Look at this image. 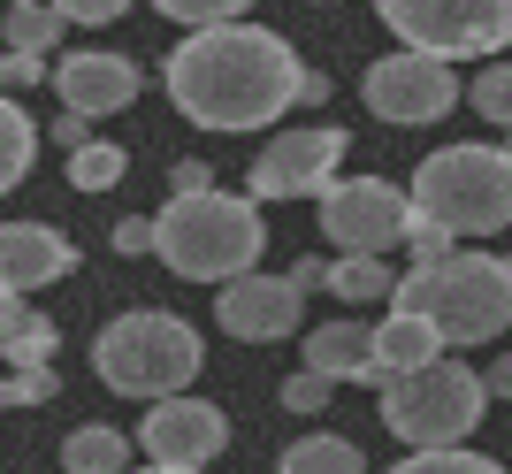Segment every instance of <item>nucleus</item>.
Wrapping results in <instances>:
<instances>
[{"label": "nucleus", "instance_id": "obj_35", "mask_svg": "<svg viewBox=\"0 0 512 474\" xmlns=\"http://www.w3.org/2000/svg\"><path fill=\"white\" fill-rule=\"evenodd\" d=\"M291 283H299V291H321V283H329V260H299V268H291Z\"/></svg>", "mask_w": 512, "mask_h": 474}, {"label": "nucleus", "instance_id": "obj_28", "mask_svg": "<svg viewBox=\"0 0 512 474\" xmlns=\"http://www.w3.org/2000/svg\"><path fill=\"white\" fill-rule=\"evenodd\" d=\"M46 398H54V367H46V360L0 375V406H46Z\"/></svg>", "mask_w": 512, "mask_h": 474}, {"label": "nucleus", "instance_id": "obj_11", "mask_svg": "<svg viewBox=\"0 0 512 474\" xmlns=\"http://www.w3.org/2000/svg\"><path fill=\"white\" fill-rule=\"evenodd\" d=\"M138 444H146L153 467H207L222 444H230V413L176 390V398H153L146 421H138Z\"/></svg>", "mask_w": 512, "mask_h": 474}, {"label": "nucleus", "instance_id": "obj_23", "mask_svg": "<svg viewBox=\"0 0 512 474\" xmlns=\"http://www.w3.org/2000/svg\"><path fill=\"white\" fill-rule=\"evenodd\" d=\"M123 169H130V153L107 146V138H92V146L69 153V184H77V192H115V184H123Z\"/></svg>", "mask_w": 512, "mask_h": 474}, {"label": "nucleus", "instance_id": "obj_9", "mask_svg": "<svg viewBox=\"0 0 512 474\" xmlns=\"http://www.w3.org/2000/svg\"><path fill=\"white\" fill-rule=\"evenodd\" d=\"M360 100L375 108V123L413 130V123H436V115L459 108V77H451V62H436V54L398 46V54H383V62H367Z\"/></svg>", "mask_w": 512, "mask_h": 474}, {"label": "nucleus", "instance_id": "obj_38", "mask_svg": "<svg viewBox=\"0 0 512 474\" xmlns=\"http://www.w3.org/2000/svg\"><path fill=\"white\" fill-rule=\"evenodd\" d=\"M0 8H8V0H0Z\"/></svg>", "mask_w": 512, "mask_h": 474}, {"label": "nucleus", "instance_id": "obj_6", "mask_svg": "<svg viewBox=\"0 0 512 474\" xmlns=\"http://www.w3.org/2000/svg\"><path fill=\"white\" fill-rule=\"evenodd\" d=\"M490 413V383L459 360H428L398 383H383V429L413 452H444V444H467Z\"/></svg>", "mask_w": 512, "mask_h": 474}, {"label": "nucleus", "instance_id": "obj_1", "mask_svg": "<svg viewBox=\"0 0 512 474\" xmlns=\"http://www.w3.org/2000/svg\"><path fill=\"white\" fill-rule=\"evenodd\" d=\"M299 46L260 31V23H207L161 62V92L192 130H268L291 108H306Z\"/></svg>", "mask_w": 512, "mask_h": 474}, {"label": "nucleus", "instance_id": "obj_25", "mask_svg": "<svg viewBox=\"0 0 512 474\" xmlns=\"http://www.w3.org/2000/svg\"><path fill=\"white\" fill-rule=\"evenodd\" d=\"M390 474H505L497 459H482V452H467V444H444V452H413V459H398Z\"/></svg>", "mask_w": 512, "mask_h": 474}, {"label": "nucleus", "instance_id": "obj_36", "mask_svg": "<svg viewBox=\"0 0 512 474\" xmlns=\"http://www.w3.org/2000/svg\"><path fill=\"white\" fill-rule=\"evenodd\" d=\"M482 383H490V398H512V352L490 367V375H482Z\"/></svg>", "mask_w": 512, "mask_h": 474}, {"label": "nucleus", "instance_id": "obj_31", "mask_svg": "<svg viewBox=\"0 0 512 474\" xmlns=\"http://www.w3.org/2000/svg\"><path fill=\"white\" fill-rule=\"evenodd\" d=\"M54 8H62V23H115L130 0H54Z\"/></svg>", "mask_w": 512, "mask_h": 474}, {"label": "nucleus", "instance_id": "obj_7", "mask_svg": "<svg viewBox=\"0 0 512 474\" xmlns=\"http://www.w3.org/2000/svg\"><path fill=\"white\" fill-rule=\"evenodd\" d=\"M390 39L436 62H490L512 46V0H375Z\"/></svg>", "mask_w": 512, "mask_h": 474}, {"label": "nucleus", "instance_id": "obj_8", "mask_svg": "<svg viewBox=\"0 0 512 474\" xmlns=\"http://www.w3.org/2000/svg\"><path fill=\"white\" fill-rule=\"evenodd\" d=\"M406 215H413V192L390 176H337L321 192V237L337 253H390L406 237Z\"/></svg>", "mask_w": 512, "mask_h": 474}, {"label": "nucleus", "instance_id": "obj_16", "mask_svg": "<svg viewBox=\"0 0 512 474\" xmlns=\"http://www.w3.org/2000/svg\"><path fill=\"white\" fill-rule=\"evenodd\" d=\"M367 360H375V322H321L306 329V367H321L329 383H367Z\"/></svg>", "mask_w": 512, "mask_h": 474}, {"label": "nucleus", "instance_id": "obj_29", "mask_svg": "<svg viewBox=\"0 0 512 474\" xmlns=\"http://www.w3.org/2000/svg\"><path fill=\"white\" fill-rule=\"evenodd\" d=\"M329 375H321V367H299V375H291V383H283V413H321L329 406Z\"/></svg>", "mask_w": 512, "mask_h": 474}, {"label": "nucleus", "instance_id": "obj_32", "mask_svg": "<svg viewBox=\"0 0 512 474\" xmlns=\"http://www.w3.org/2000/svg\"><path fill=\"white\" fill-rule=\"evenodd\" d=\"M115 253H153V215H123L115 222Z\"/></svg>", "mask_w": 512, "mask_h": 474}, {"label": "nucleus", "instance_id": "obj_20", "mask_svg": "<svg viewBox=\"0 0 512 474\" xmlns=\"http://www.w3.org/2000/svg\"><path fill=\"white\" fill-rule=\"evenodd\" d=\"M31 161H39V123L0 92V192H16L23 176H31Z\"/></svg>", "mask_w": 512, "mask_h": 474}, {"label": "nucleus", "instance_id": "obj_10", "mask_svg": "<svg viewBox=\"0 0 512 474\" xmlns=\"http://www.w3.org/2000/svg\"><path fill=\"white\" fill-rule=\"evenodd\" d=\"M344 138L337 123H299V130H276V146L253 153V176L245 192L253 199H321L337 184V161H344Z\"/></svg>", "mask_w": 512, "mask_h": 474}, {"label": "nucleus", "instance_id": "obj_22", "mask_svg": "<svg viewBox=\"0 0 512 474\" xmlns=\"http://www.w3.org/2000/svg\"><path fill=\"white\" fill-rule=\"evenodd\" d=\"M276 474H367V459H360V444H344V436H299Z\"/></svg>", "mask_w": 512, "mask_h": 474}, {"label": "nucleus", "instance_id": "obj_5", "mask_svg": "<svg viewBox=\"0 0 512 474\" xmlns=\"http://www.w3.org/2000/svg\"><path fill=\"white\" fill-rule=\"evenodd\" d=\"M413 207L459 237L512 230V146H436L413 169Z\"/></svg>", "mask_w": 512, "mask_h": 474}, {"label": "nucleus", "instance_id": "obj_30", "mask_svg": "<svg viewBox=\"0 0 512 474\" xmlns=\"http://www.w3.org/2000/svg\"><path fill=\"white\" fill-rule=\"evenodd\" d=\"M39 77H54V62H46V54H23V46H8V54H0V92H23V85H39Z\"/></svg>", "mask_w": 512, "mask_h": 474}, {"label": "nucleus", "instance_id": "obj_15", "mask_svg": "<svg viewBox=\"0 0 512 474\" xmlns=\"http://www.w3.org/2000/svg\"><path fill=\"white\" fill-rule=\"evenodd\" d=\"M444 360V329L428 322V314H413V306H390L383 322H375V360H367V383L383 390L398 383V375H413V367Z\"/></svg>", "mask_w": 512, "mask_h": 474}, {"label": "nucleus", "instance_id": "obj_2", "mask_svg": "<svg viewBox=\"0 0 512 474\" xmlns=\"http://www.w3.org/2000/svg\"><path fill=\"white\" fill-rule=\"evenodd\" d=\"M260 245H268V230H260V199L245 192H169V207L153 215V253H161V268L184 283H222L245 276V268H260Z\"/></svg>", "mask_w": 512, "mask_h": 474}, {"label": "nucleus", "instance_id": "obj_17", "mask_svg": "<svg viewBox=\"0 0 512 474\" xmlns=\"http://www.w3.org/2000/svg\"><path fill=\"white\" fill-rule=\"evenodd\" d=\"M54 345H62V329L46 322L39 306H23V299H0V360H8V367L54 360Z\"/></svg>", "mask_w": 512, "mask_h": 474}, {"label": "nucleus", "instance_id": "obj_24", "mask_svg": "<svg viewBox=\"0 0 512 474\" xmlns=\"http://www.w3.org/2000/svg\"><path fill=\"white\" fill-rule=\"evenodd\" d=\"M467 100H474V115H482V123H497V130L512 138V62H490V69L467 85Z\"/></svg>", "mask_w": 512, "mask_h": 474}, {"label": "nucleus", "instance_id": "obj_3", "mask_svg": "<svg viewBox=\"0 0 512 474\" xmlns=\"http://www.w3.org/2000/svg\"><path fill=\"white\" fill-rule=\"evenodd\" d=\"M390 306H413L444 329V345H490L512 329V260L497 253H444V260H421L413 276H398Z\"/></svg>", "mask_w": 512, "mask_h": 474}, {"label": "nucleus", "instance_id": "obj_21", "mask_svg": "<svg viewBox=\"0 0 512 474\" xmlns=\"http://www.w3.org/2000/svg\"><path fill=\"white\" fill-rule=\"evenodd\" d=\"M0 31H8V46H23V54H46L69 23H62L54 0H8V8H0Z\"/></svg>", "mask_w": 512, "mask_h": 474}, {"label": "nucleus", "instance_id": "obj_12", "mask_svg": "<svg viewBox=\"0 0 512 474\" xmlns=\"http://www.w3.org/2000/svg\"><path fill=\"white\" fill-rule=\"evenodd\" d=\"M306 314V291L291 276H268V268H245V276L222 283V299H214V322H222V337H237V345H276V337H291Z\"/></svg>", "mask_w": 512, "mask_h": 474}, {"label": "nucleus", "instance_id": "obj_27", "mask_svg": "<svg viewBox=\"0 0 512 474\" xmlns=\"http://www.w3.org/2000/svg\"><path fill=\"white\" fill-rule=\"evenodd\" d=\"M169 23H184V31H207V23H237L253 0H153Z\"/></svg>", "mask_w": 512, "mask_h": 474}, {"label": "nucleus", "instance_id": "obj_19", "mask_svg": "<svg viewBox=\"0 0 512 474\" xmlns=\"http://www.w3.org/2000/svg\"><path fill=\"white\" fill-rule=\"evenodd\" d=\"M329 299H344V306H375V299H390L398 283H390V268H383V253H337L329 260V283H321Z\"/></svg>", "mask_w": 512, "mask_h": 474}, {"label": "nucleus", "instance_id": "obj_13", "mask_svg": "<svg viewBox=\"0 0 512 474\" xmlns=\"http://www.w3.org/2000/svg\"><path fill=\"white\" fill-rule=\"evenodd\" d=\"M138 62L130 54H100V46H77V54H62L54 62V92H62V108L69 115H115V108H130L138 100Z\"/></svg>", "mask_w": 512, "mask_h": 474}, {"label": "nucleus", "instance_id": "obj_14", "mask_svg": "<svg viewBox=\"0 0 512 474\" xmlns=\"http://www.w3.org/2000/svg\"><path fill=\"white\" fill-rule=\"evenodd\" d=\"M69 268H77V245L54 222H0V299H31Z\"/></svg>", "mask_w": 512, "mask_h": 474}, {"label": "nucleus", "instance_id": "obj_26", "mask_svg": "<svg viewBox=\"0 0 512 474\" xmlns=\"http://www.w3.org/2000/svg\"><path fill=\"white\" fill-rule=\"evenodd\" d=\"M398 245H406V253H413V268H421V260L459 253V230H444L436 215H421V207H413V215H406V237H398Z\"/></svg>", "mask_w": 512, "mask_h": 474}, {"label": "nucleus", "instance_id": "obj_39", "mask_svg": "<svg viewBox=\"0 0 512 474\" xmlns=\"http://www.w3.org/2000/svg\"><path fill=\"white\" fill-rule=\"evenodd\" d=\"M505 146H512V138H505Z\"/></svg>", "mask_w": 512, "mask_h": 474}, {"label": "nucleus", "instance_id": "obj_18", "mask_svg": "<svg viewBox=\"0 0 512 474\" xmlns=\"http://www.w3.org/2000/svg\"><path fill=\"white\" fill-rule=\"evenodd\" d=\"M62 467L69 474H130V436L107 429V421H85V429H69Z\"/></svg>", "mask_w": 512, "mask_h": 474}, {"label": "nucleus", "instance_id": "obj_33", "mask_svg": "<svg viewBox=\"0 0 512 474\" xmlns=\"http://www.w3.org/2000/svg\"><path fill=\"white\" fill-rule=\"evenodd\" d=\"M54 138H62L69 153H77V146H92V115H69V108H62V123H54Z\"/></svg>", "mask_w": 512, "mask_h": 474}, {"label": "nucleus", "instance_id": "obj_34", "mask_svg": "<svg viewBox=\"0 0 512 474\" xmlns=\"http://www.w3.org/2000/svg\"><path fill=\"white\" fill-rule=\"evenodd\" d=\"M169 184H176V192H207L214 176H207V169H199V161H176V176H169Z\"/></svg>", "mask_w": 512, "mask_h": 474}, {"label": "nucleus", "instance_id": "obj_4", "mask_svg": "<svg viewBox=\"0 0 512 474\" xmlns=\"http://www.w3.org/2000/svg\"><path fill=\"white\" fill-rule=\"evenodd\" d=\"M92 367L115 398H138V406L176 398L199 375V329L184 314H161V306H130L92 337Z\"/></svg>", "mask_w": 512, "mask_h": 474}, {"label": "nucleus", "instance_id": "obj_37", "mask_svg": "<svg viewBox=\"0 0 512 474\" xmlns=\"http://www.w3.org/2000/svg\"><path fill=\"white\" fill-rule=\"evenodd\" d=\"M138 474H207V467H153V459H146V467H138Z\"/></svg>", "mask_w": 512, "mask_h": 474}]
</instances>
